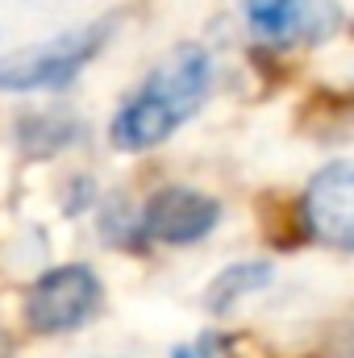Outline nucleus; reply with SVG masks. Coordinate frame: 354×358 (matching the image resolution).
I'll return each mask as SVG.
<instances>
[{"label": "nucleus", "instance_id": "nucleus-9", "mask_svg": "<svg viewBox=\"0 0 354 358\" xmlns=\"http://www.w3.org/2000/svg\"><path fill=\"white\" fill-rule=\"evenodd\" d=\"M171 358H217V355H213V346H208V342H196V346H176Z\"/></svg>", "mask_w": 354, "mask_h": 358}, {"label": "nucleus", "instance_id": "nucleus-3", "mask_svg": "<svg viewBox=\"0 0 354 358\" xmlns=\"http://www.w3.org/2000/svg\"><path fill=\"white\" fill-rule=\"evenodd\" d=\"M100 279L84 263H63L34 279L25 292V325L34 334H71L100 308Z\"/></svg>", "mask_w": 354, "mask_h": 358}, {"label": "nucleus", "instance_id": "nucleus-7", "mask_svg": "<svg viewBox=\"0 0 354 358\" xmlns=\"http://www.w3.org/2000/svg\"><path fill=\"white\" fill-rule=\"evenodd\" d=\"M80 142V121L71 113H25L17 121V146L25 159H46Z\"/></svg>", "mask_w": 354, "mask_h": 358}, {"label": "nucleus", "instance_id": "nucleus-6", "mask_svg": "<svg viewBox=\"0 0 354 358\" xmlns=\"http://www.w3.org/2000/svg\"><path fill=\"white\" fill-rule=\"evenodd\" d=\"M246 21L263 42L292 46L321 42L330 29H338L342 8L334 0H246Z\"/></svg>", "mask_w": 354, "mask_h": 358}, {"label": "nucleus", "instance_id": "nucleus-1", "mask_svg": "<svg viewBox=\"0 0 354 358\" xmlns=\"http://www.w3.org/2000/svg\"><path fill=\"white\" fill-rule=\"evenodd\" d=\"M208 88H213L208 50L196 42H179L176 50H167L159 59V67L146 76V84L117 108V117L108 125V142L125 155H138V150L167 142L204 104Z\"/></svg>", "mask_w": 354, "mask_h": 358}, {"label": "nucleus", "instance_id": "nucleus-8", "mask_svg": "<svg viewBox=\"0 0 354 358\" xmlns=\"http://www.w3.org/2000/svg\"><path fill=\"white\" fill-rule=\"evenodd\" d=\"M271 275H275V271H271V263H263V259H246V263L225 267L213 283H208V292H204L208 313H229L238 300L263 292L267 283H271Z\"/></svg>", "mask_w": 354, "mask_h": 358}, {"label": "nucleus", "instance_id": "nucleus-5", "mask_svg": "<svg viewBox=\"0 0 354 358\" xmlns=\"http://www.w3.org/2000/svg\"><path fill=\"white\" fill-rule=\"evenodd\" d=\"M221 221V200L196 187H159L146 208H142V238L150 242H167V246H192L200 238H208Z\"/></svg>", "mask_w": 354, "mask_h": 358}, {"label": "nucleus", "instance_id": "nucleus-4", "mask_svg": "<svg viewBox=\"0 0 354 358\" xmlns=\"http://www.w3.org/2000/svg\"><path fill=\"white\" fill-rule=\"evenodd\" d=\"M300 213L309 238L334 250H354V159L330 163L309 179L300 196Z\"/></svg>", "mask_w": 354, "mask_h": 358}, {"label": "nucleus", "instance_id": "nucleus-2", "mask_svg": "<svg viewBox=\"0 0 354 358\" xmlns=\"http://www.w3.org/2000/svg\"><path fill=\"white\" fill-rule=\"evenodd\" d=\"M113 21H92L71 34H59L55 42L25 46L8 59H0V92L4 96H25V92H63L76 84V76L108 46Z\"/></svg>", "mask_w": 354, "mask_h": 358}]
</instances>
